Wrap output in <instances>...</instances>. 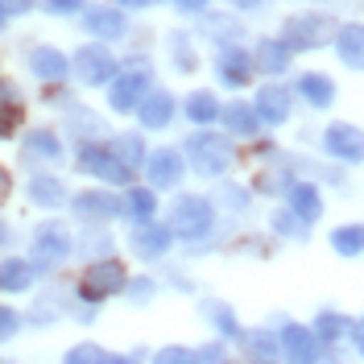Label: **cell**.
Masks as SVG:
<instances>
[{
    "instance_id": "obj_1",
    "label": "cell",
    "mask_w": 364,
    "mask_h": 364,
    "mask_svg": "<svg viewBox=\"0 0 364 364\" xmlns=\"http://www.w3.org/2000/svg\"><path fill=\"white\" fill-rule=\"evenodd\" d=\"M182 158H186V170L191 174L220 182V178H228V170L236 161V141L224 129H195V133L182 141Z\"/></svg>"
},
{
    "instance_id": "obj_2",
    "label": "cell",
    "mask_w": 364,
    "mask_h": 364,
    "mask_svg": "<svg viewBox=\"0 0 364 364\" xmlns=\"http://www.w3.org/2000/svg\"><path fill=\"white\" fill-rule=\"evenodd\" d=\"M166 228L174 232V240L182 245H199L203 236L215 232V203L207 199V195H178L174 203H170V215H166Z\"/></svg>"
},
{
    "instance_id": "obj_3",
    "label": "cell",
    "mask_w": 364,
    "mask_h": 364,
    "mask_svg": "<svg viewBox=\"0 0 364 364\" xmlns=\"http://www.w3.org/2000/svg\"><path fill=\"white\" fill-rule=\"evenodd\" d=\"M336 29H340V21H336L331 13H323V9H302V13H290V17L282 21V33H277V38L290 46L294 54H311V50L331 46Z\"/></svg>"
},
{
    "instance_id": "obj_4",
    "label": "cell",
    "mask_w": 364,
    "mask_h": 364,
    "mask_svg": "<svg viewBox=\"0 0 364 364\" xmlns=\"http://www.w3.org/2000/svg\"><path fill=\"white\" fill-rule=\"evenodd\" d=\"M124 286H129V269H124V261H116V257H100V261H91L87 269L79 273V298L91 302V306L116 298Z\"/></svg>"
},
{
    "instance_id": "obj_5",
    "label": "cell",
    "mask_w": 364,
    "mask_h": 364,
    "mask_svg": "<svg viewBox=\"0 0 364 364\" xmlns=\"http://www.w3.org/2000/svg\"><path fill=\"white\" fill-rule=\"evenodd\" d=\"M149 87H154V67H149L145 58H136L133 67H120V75L108 83V108L120 112V116L136 112L141 100L149 95Z\"/></svg>"
},
{
    "instance_id": "obj_6",
    "label": "cell",
    "mask_w": 364,
    "mask_h": 364,
    "mask_svg": "<svg viewBox=\"0 0 364 364\" xmlns=\"http://www.w3.org/2000/svg\"><path fill=\"white\" fill-rule=\"evenodd\" d=\"M75 166L83 174H91V178L112 182V186H133V174H136V170H129L124 161L116 158L108 141H83L79 154H75Z\"/></svg>"
},
{
    "instance_id": "obj_7",
    "label": "cell",
    "mask_w": 364,
    "mask_h": 364,
    "mask_svg": "<svg viewBox=\"0 0 364 364\" xmlns=\"http://www.w3.org/2000/svg\"><path fill=\"white\" fill-rule=\"evenodd\" d=\"M70 75H75L83 87H108L116 75H120V63L112 58V50H108L104 42H87V46L75 50Z\"/></svg>"
},
{
    "instance_id": "obj_8",
    "label": "cell",
    "mask_w": 364,
    "mask_h": 364,
    "mask_svg": "<svg viewBox=\"0 0 364 364\" xmlns=\"http://www.w3.org/2000/svg\"><path fill=\"white\" fill-rule=\"evenodd\" d=\"M70 249H75V236H70V228L58 224V220H50V224H42L38 232H33L29 261H33V269H38V273H50V269H58V265L67 261Z\"/></svg>"
},
{
    "instance_id": "obj_9",
    "label": "cell",
    "mask_w": 364,
    "mask_h": 364,
    "mask_svg": "<svg viewBox=\"0 0 364 364\" xmlns=\"http://www.w3.org/2000/svg\"><path fill=\"white\" fill-rule=\"evenodd\" d=\"M318 145L336 166H364V129L352 120H331L318 133Z\"/></svg>"
},
{
    "instance_id": "obj_10",
    "label": "cell",
    "mask_w": 364,
    "mask_h": 364,
    "mask_svg": "<svg viewBox=\"0 0 364 364\" xmlns=\"http://www.w3.org/2000/svg\"><path fill=\"white\" fill-rule=\"evenodd\" d=\"M294 87L290 83H282V79H265L261 87L252 91V108L261 116V124L265 129H282V124H290V116H294Z\"/></svg>"
},
{
    "instance_id": "obj_11",
    "label": "cell",
    "mask_w": 364,
    "mask_h": 364,
    "mask_svg": "<svg viewBox=\"0 0 364 364\" xmlns=\"http://www.w3.org/2000/svg\"><path fill=\"white\" fill-rule=\"evenodd\" d=\"M141 170H145V186H154V191H178L182 174H186V158L174 145H158V149H149V158H145Z\"/></svg>"
},
{
    "instance_id": "obj_12",
    "label": "cell",
    "mask_w": 364,
    "mask_h": 364,
    "mask_svg": "<svg viewBox=\"0 0 364 364\" xmlns=\"http://www.w3.org/2000/svg\"><path fill=\"white\" fill-rule=\"evenodd\" d=\"M199 38H207V46L220 54V50H232V46H245L249 38V29L240 21V13H215V9H207L203 17H199Z\"/></svg>"
},
{
    "instance_id": "obj_13",
    "label": "cell",
    "mask_w": 364,
    "mask_h": 364,
    "mask_svg": "<svg viewBox=\"0 0 364 364\" xmlns=\"http://www.w3.org/2000/svg\"><path fill=\"white\" fill-rule=\"evenodd\" d=\"M277 348H282V360L286 364H315L318 352H323L318 336L306 327V323H298V318H286V323H282Z\"/></svg>"
},
{
    "instance_id": "obj_14",
    "label": "cell",
    "mask_w": 364,
    "mask_h": 364,
    "mask_svg": "<svg viewBox=\"0 0 364 364\" xmlns=\"http://www.w3.org/2000/svg\"><path fill=\"white\" fill-rule=\"evenodd\" d=\"M252 75H257L252 50L232 46V50H220V54H215V79H220V87L245 91V87H252Z\"/></svg>"
},
{
    "instance_id": "obj_15",
    "label": "cell",
    "mask_w": 364,
    "mask_h": 364,
    "mask_svg": "<svg viewBox=\"0 0 364 364\" xmlns=\"http://www.w3.org/2000/svg\"><path fill=\"white\" fill-rule=\"evenodd\" d=\"M83 33L95 38V42H120L129 38V13L116 9V4H95V9H83Z\"/></svg>"
},
{
    "instance_id": "obj_16",
    "label": "cell",
    "mask_w": 364,
    "mask_h": 364,
    "mask_svg": "<svg viewBox=\"0 0 364 364\" xmlns=\"http://www.w3.org/2000/svg\"><path fill=\"white\" fill-rule=\"evenodd\" d=\"M220 129L232 141H257L265 124H261V116L252 108V100H228V104H220Z\"/></svg>"
},
{
    "instance_id": "obj_17",
    "label": "cell",
    "mask_w": 364,
    "mask_h": 364,
    "mask_svg": "<svg viewBox=\"0 0 364 364\" xmlns=\"http://www.w3.org/2000/svg\"><path fill=\"white\" fill-rule=\"evenodd\" d=\"M252 63H257V75L282 79L286 70H294V50L282 42V38H269V33H261V38L252 42Z\"/></svg>"
},
{
    "instance_id": "obj_18",
    "label": "cell",
    "mask_w": 364,
    "mask_h": 364,
    "mask_svg": "<svg viewBox=\"0 0 364 364\" xmlns=\"http://www.w3.org/2000/svg\"><path fill=\"white\" fill-rule=\"evenodd\" d=\"M294 95L306 104V108H315V112H327L331 104H336V95H340V87H336V79L327 75V70H302L294 79Z\"/></svg>"
},
{
    "instance_id": "obj_19",
    "label": "cell",
    "mask_w": 364,
    "mask_h": 364,
    "mask_svg": "<svg viewBox=\"0 0 364 364\" xmlns=\"http://www.w3.org/2000/svg\"><path fill=\"white\" fill-rule=\"evenodd\" d=\"M331 50H336L343 70L364 75V21H340L336 38H331Z\"/></svg>"
},
{
    "instance_id": "obj_20",
    "label": "cell",
    "mask_w": 364,
    "mask_h": 364,
    "mask_svg": "<svg viewBox=\"0 0 364 364\" xmlns=\"http://www.w3.org/2000/svg\"><path fill=\"white\" fill-rule=\"evenodd\" d=\"M170 245H174V232L166 224H158V220L136 224L133 236H129V249H133L141 261H161V257L170 252Z\"/></svg>"
},
{
    "instance_id": "obj_21",
    "label": "cell",
    "mask_w": 364,
    "mask_h": 364,
    "mask_svg": "<svg viewBox=\"0 0 364 364\" xmlns=\"http://www.w3.org/2000/svg\"><path fill=\"white\" fill-rule=\"evenodd\" d=\"M174 116H178V100H174L166 87H149V95H145V100H141V108H136L141 129H149V133L170 129V120H174Z\"/></svg>"
},
{
    "instance_id": "obj_22",
    "label": "cell",
    "mask_w": 364,
    "mask_h": 364,
    "mask_svg": "<svg viewBox=\"0 0 364 364\" xmlns=\"http://www.w3.org/2000/svg\"><path fill=\"white\" fill-rule=\"evenodd\" d=\"M70 211L79 220H87V224H108V220L120 215V195H112V191H79L70 199Z\"/></svg>"
},
{
    "instance_id": "obj_23",
    "label": "cell",
    "mask_w": 364,
    "mask_h": 364,
    "mask_svg": "<svg viewBox=\"0 0 364 364\" xmlns=\"http://www.w3.org/2000/svg\"><path fill=\"white\" fill-rule=\"evenodd\" d=\"M25 63H29V70H33L42 83H63L70 75V58L58 46H33V50L25 54Z\"/></svg>"
},
{
    "instance_id": "obj_24",
    "label": "cell",
    "mask_w": 364,
    "mask_h": 364,
    "mask_svg": "<svg viewBox=\"0 0 364 364\" xmlns=\"http://www.w3.org/2000/svg\"><path fill=\"white\" fill-rule=\"evenodd\" d=\"M166 54H170L174 75H199V67H203L199 46H195V33H186V29H170V33H166Z\"/></svg>"
},
{
    "instance_id": "obj_25",
    "label": "cell",
    "mask_w": 364,
    "mask_h": 364,
    "mask_svg": "<svg viewBox=\"0 0 364 364\" xmlns=\"http://www.w3.org/2000/svg\"><path fill=\"white\" fill-rule=\"evenodd\" d=\"M182 116L195 124V129H211V124H220V95L211 87H195L186 91V100L178 104Z\"/></svg>"
},
{
    "instance_id": "obj_26",
    "label": "cell",
    "mask_w": 364,
    "mask_h": 364,
    "mask_svg": "<svg viewBox=\"0 0 364 364\" xmlns=\"http://www.w3.org/2000/svg\"><path fill=\"white\" fill-rule=\"evenodd\" d=\"M286 207L294 211L298 220H306V224L323 220V211H327L318 182H290V191H286Z\"/></svg>"
},
{
    "instance_id": "obj_27",
    "label": "cell",
    "mask_w": 364,
    "mask_h": 364,
    "mask_svg": "<svg viewBox=\"0 0 364 364\" xmlns=\"http://www.w3.org/2000/svg\"><path fill=\"white\" fill-rule=\"evenodd\" d=\"M352 327H356V318L343 315V311H336V306H323V311L311 318V331L318 336V343H323V348L348 340V336H352Z\"/></svg>"
},
{
    "instance_id": "obj_28",
    "label": "cell",
    "mask_w": 364,
    "mask_h": 364,
    "mask_svg": "<svg viewBox=\"0 0 364 364\" xmlns=\"http://www.w3.org/2000/svg\"><path fill=\"white\" fill-rule=\"evenodd\" d=\"M120 215H129L133 224H145L158 215V191L154 186H124L120 195Z\"/></svg>"
},
{
    "instance_id": "obj_29",
    "label": "cell",
    "mask_w": 364,
    "mask_h": 364,
    "mask_svg": "<svg viewBox=\"0 0 364 364\" xmlns=\"http://www.w3.org/2000/svg\"><path fill=\"white\" fill-rule=\"evenodd\" d=\"M21 158L58 166V161H63V141H58V133H50V129H33V133L25 136V145H21Z\"/></svg>"
},
{
    "instance_id": "obj_30",
    "label": "cell",
    "mask_w": 364,
    "mask_h": 364,
    "mask_svg": "<svg viewBox=\"0 0 364 364\" xmlns=\"http://www.w3.org/2000/svg\"><path fill=\"white\" fill-rule=\"evenodd\" d=\"M25 120V100L21 91L13 87L9 79H0V141H9V136L21 129Z\"/></svg>"
},
{
    "instance_id": "obj_31",
    "label": "cell",
    "mask_w": 364,
    "mask_h": 364,
    "mask_svg": "<svg viewBox=\"0 0 364 364\" xmlns=\"http://www.w3.org/2000/svg\"><path fill=\"white\" fill-rule=\"evenodd\" d=\"M29 203L54 211V207L70 203V195H67V186H63V178H54V174H33V178H29Z\"/></svg>"
},
{
    "instance_id": "obj_32",
    "label": "cell",
    "mask_w": 364,
    "mask_h": 364,
    "mask_svg": "<svg viewBox=\"0 0 364 364\" xmlns=\"http://www.w3.org/2000/svg\"><path fill=\"white\" fill-rule=\"evenodd\" d=\"M211 203L220 207V211H228V215H240V211H249V207H252V186L232 182V178H220V182H215Z\"/></svg>"
},
{
    "instance_id": "obj_33",
    "label": "cell",
    "mask_w": 364,
    "mask_h": 364,
    "mask_svg": "<svg viewBox=\"0 0 364 364\" xmlns=\"http://www.w3.org/2000/svg\"><path fill=\"white\" fill-rule=\"evenodd\" d=\"M203 318L211 323V331H215L220 340H240V336H245V327H240V318H236V311H232L228 302H220V298H211V302H203Z\"/></svg>"
},
{
    "instance_id": "obj_34",
    "label": "cell",
    "mask_w": 364,
    "mask_h": 364,
    "mask_svg": "<svg viewBox=\"0 0 364 364\" xmlns=\"http://www.w3.org/2000/svg\"><path fill=\"white\" fill-rule=\"evenodd\" d=\"M327 245H331V252L343 257V261L364 257V224H336L331 236H327Z\"/></svg>"
},
{
    "instance_id": "obj_35",
    "label": "cell",
    "mask_w": 364,
    "mask_h": 364,
    "mask_svg": "<svg viewBox=\"0 0 364 364\" xmlns=\"http://www.w3.org/2000/svg\"><path fill=\"white\" fill-rule=\"evenodd\" d=\"M33 261H21V257H9V261H0V290H9V294H25L29 286H33Z\"/></svg>"
},
{
    "instance_id": "obj_36",
    "label": "cell",
    "mask_w": 364,
    "mask_h": 364,
    "mask_svg": "<svg viewBox=\"0 0 364 364\" xmlns=\"http://www.w3.org/2000/svg\"><path fill=\"white\" fill-rule=\"evenodd\" d=\"M108 145H112V154L124 161L129 170H141V166H145V158H149V149H145V136H141V133H116Z\"/></svg>"
},
{
    "instance_id": "obj_37",
    "label": "cell",
    "mask_w": 364,
    "mask_h": 364,
    "mask_svg": "<svg viewBox=\"0 0 364 364\" xmlns=\"http://www.w3.org/2000/svg\"><path fill=\"white\" fill-rule=\"evenodd\" d=\"M269 228H273V236H282V240H298V245L311 236V224H306V220H298L290 207H277V211L269 215Z\"/></svg>"
},
{
    "instance_id": "obj_38",
    "label": "cell",
    "mask_w": 364,
    "mask_h": 364,
    "mask_svg": "<svg viewBox=\"0 0 364 364\" xmlns=\"http://www.w3.org/2000/svg\"><path fill=\"white\" fill-rule=\"evenodd\" d=\"M240 340H245V348H249V360H282L277 331H265V327H257V331H245Z\"/></svg>"
},
{
    "instance_id": "obj_39",
    "label": "cell",
    "mask_w": 364,
    "mask_h": 364,
    "mask_svg": "<svg viewBox=\"0 0 364 364\" xmlns=\"http://www.w3.org/2000/svg\"><path fill=\"white\" fill-rule=\"evenodd\" d=\"M67 124L75 129V133H91V141H95V136H104V120L91 112V108H79V104L67 112Z\"/></svg>"
},
{
    "instance_id": "obj_40",
    "label": "cell",
    "mask_w": 364,
    "mask_h": 364,
    "mask_svg": "<svg viewBox=\"0 0 364 364\" xmlns=\"http://www.w3.org/2000/svg\"><path fill=\"white\" fill-rule=\"evenodd\" d=\"M108 356H112V352H104L100 343L83 340V343H75L67 356H63V364H108Z\"/></svg>"
},
{
    "instance_id": "obj_41",
    "label": "cell",
    "mask_w": 364,
    "mask_h": 364,
    "mask_svg": "<svg viewBox=\"0 0 364 364\" xmlns=\"http://www.w3.org/2000/svg\"><path fill=\"white\" fill-rule=\"evenodd\" d=\"M195 364H228V340H207L195 348Z\"/></svg>"
},
{
    "instance_id": "obj_42",
    "label": "cell",
    "mask_w": 364,
    "mask_h": 364,
    "mask_svg": "<svg viewBox=\"0 0 364 364\" xmlns=\"http://www.w3.org/2000/svg\"><path fill=\"white\" fill-rule=\"evenodd\" d=\"M154 364H195V348L186 343H166L154 352Z\"/></svg>"
},
{
    "instance_id": "obj_43",
    "label": "cell",
    "mask_w": 364,
    "mask_h": 364,
    "mask_svg": "<svg viewBox=\"0 0 364 364\" xmlns=\"http://www.w3.org/2000/svg\"><path fill=\"white\" fill-rule=\"evenodd\" d=\"M124 290H129V298H133V306H145L149 298L158 294V282H154V277H129Z\"/></svg>"
},
{
    "instance_id": "obj_44",
    "label": "cell",
    "mask_w": 364,
    "mask_h": 364,
    "mask_svg": "<svg viewBox=\"0 0 364 364\" xmlns=\"http://www.w3.org/2000/svg\"><path fill=\"white\" fill-rule=\"evenodd\" d=\"M42 9L50 17H75V13L87 9V0H42Z\"/></svg>"
},
{
    "instance_id": "obj_45",
    "label": "cell",
    "mask_w": 364,
    "mask_h": 364,
    "mask_svg": "<svg viewBox=\"0 0 364 364\" xmlns=\"http://www.w3.org/2000/svg\"><path fill=\"white\" fill-rule=\"evenodd\" d=\"M83 252L108 257V252H112V236H108V232H87V236H83Z\"/></svg>"
},
{
    "instance_id": "obj_46",
    "label": "cell",
    "mask_w": 364,
    "mask_h": 364,
    "mask_svg": "<svg viewBox=\"0 0 364 364\" xmlns=\"http://www.w3.org/2000/svg\"><path fill=\"white\" fill-rule=\"evenodd\" d=\"M17 331H21V315H17L13 306H0V343L13 340Z\"/></svg>"
},
{
    "instance_id": "obj_47",
    "label": "cell",
    "mask_w": 364,
    "mask_h": 364,
    "mask_svg": "<svg viewBox=\"0 0 364 364\" xmlns=\"http://www.w3.org/2000/svg\"><path fill=\"white\" fill-rule=\"evenodd\" d=\"M170 9H174L178 17H195V21H199L207 9H211V0H170Z\"/></svg>"
},
{
    "instance_id": "obj_48",
    "label": "cell",
    "mask_w": 364,
    "mask_h": 364,
    "mask_svg": "<svg viewBox=\"0 0 364 364\" xmlns=\"http://www.w3.org/2000/svg\"><path fill=\"white\" fill-rule=\"evenodd\" d=\"M232 4V13H265L273 0H228Z\"/></svg>"
},
{
    "instance_id": "obj_49",
    "label": "cell",
    "mask_w": 364,
    "mask_h": 364,
    "mask_svg": "<svg viewBox=\"0 0 364 364\" xmlns=\"http://www.w3.org/2000/svg\"><path fill=\"white\" fill-rule=\"evenodd\" d=\"M108 4L124 9V13H145V9H154V4H161V0H108Z\"/></svg>"
},
{
    "instance_id": "obj_50",
    "label": "cell",
    "mask_w": 364,
    "mask_h": 364,
    "mask_svg": "<svg viewBox=\"0 0 364 364\" xmlns=\"http://www.w3.org/2000/svg\"><path fill=\"white\" fill-rule=\"evenodd\" d=\"M33 4H38V0H0V9H4L9 17H21V13H29Z\"/></svg>"
},
{
    "instance_id": "obj_51",
    "label": "cell",
    "mask_w": 364,
    "mask_h": 364,
    "mask_svg": "<svg viewBox=\"0 0 364 364\" xmlns=\"http://www.w3.org/2000/svg\"><path fill=\"white\" fill-rule=\"evenodd\" d=\"M9 195H13V174L0 166V203H9Z\"/></svg>"
},
{
    "instance_id": "obj_52",
    "label": "cell",
    "mask_w": 364,
    "mask_h": 364,
    "mask_svg": "<svg viewBox=\"0 0 364 364\" xmlns=\"http://www.w3.org/2000/svg\"><path fill=\"white\" fill-rule=\"evenodd\" d=\"M348 340H352V348L360 352V360H364V318L356 323V327H352V336H348Z\"/></svg>"
},
{
    "instance_id": "obj_53",
    "label": "cell",
    "mask_w": 364,
    "mask_h": 364,
    "mask_svg": "<svg viewBox=\"0 0 364 364\" xmlns=\"http://www.w3.org/2000/svg\"><path fill=\"white\" fill-rule=\"evenodd\" d=\"M9 240H13V228H9L4 220H0V245H9Z\"/></svg>"
},
{
    "instance_id": "obj_54",
    "label": "cell",
    "mask_w": 364,
    "mask_h": 364,
    "mask_svg": "<svg viewBox=\"0 0 364 364\" xmlns=\"http://www.w3.org/2000/svg\"><path fill=\"white\" fill-rule=\"evenodd\" d=\"M108 364H141L136 356H108Z\"/></svg>"
},
{
    "instance_id": "obj_55",
    "label": "cell",
    "mask_w": 364,
    "mask_h": 364,
    "mask_svg": "<svg viewBox=\"0 0 364 364\" xmlns=\"http://www.w3.org/2000/svg\"><path fill=\"white\" fill-rule=\"evenodd\" d=\"M4 25H9V13H4V9H0V29H4Z\"/></svg>"
},
{
    "instance_id": "obj_56",
    "label": "cell",
    "mask_w": 364,
    "mask_h": 364,
    "mask_svg": "<svg viewBox=\"0 0 364 364\" xmlns=\"http://www.w3.org/2000/svg\"><path fill=\"white\" fill-rule=\"evenodd\" d=\"M228 364H232V360H228Z\"/></svg>"
}]
</instances>
